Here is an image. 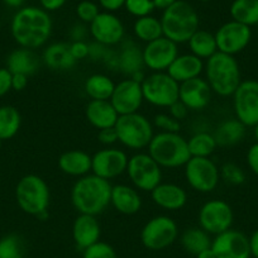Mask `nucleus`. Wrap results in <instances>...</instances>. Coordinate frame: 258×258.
Listing matches in <instances>:
<instances>
[{
  "instance_id": "f257e3e1",
  "label": "nucleus",
  "mask_w": 258,
  "mask_h": 258,
  "mask_svg": "<svg viewBox=\"0 0 258 258\" xmlns=\"http://www.w3.org/2000/svg\"><path fill=\"white\" fill-rule=\"evenodd\" d=\"M52 18L48 12L38 7H24L12 21V36L21 47L38 49L46 46L52 34Z\"/></svg>"
},
{
  "instance_id": "f03ea898",
  "label": "nucleus",
  "mask_w": 258,
  "mask_h": 258,
  "mask_svg": "<svg viewBox=\"0 0 258 258\" xmlns=\"http://www.w3.org/2000/svg\"><path fill=\"white\" fill-rule=\"evenodd\" d=\"M111 185L94 173L79 177L71 188V203L79 214L100 215L110 205Z\"/></svg>"
},
{
  "instance_id": "7ed1b4c3",
  "label": "nucleus",
  "mask_w": 258,
  "mask_h": 258,
  "mask_svg": "<svg viewBox=\"0 0 258 258\" xmlns=\"http://www.w3.org/2000/svg\"><path fill=\"white\" fill-rule=\"evenodd\" d=\"M205 80L214 94L229 98L242 83V73L237 58L218 51L205 61Z\"/></svg>"
},
{
  "instance_id": "20e7f679",
  "label": "nucleus",
  "mask_w": 258,
  "mask_h": 258,
  "mask_svg": "<svg viewBox=\"0 0 258 258\" xmlns=\"http://www.w3.org/2000/svg\"><path fill=\"white\" fill-rule=\"evenodd\" d=\"M163 37L175 43H187L199 29L200 18L192 6L185 0H177L173 6L163 11L161 17Z\"/></svg>"
},
{
  "instance_id": "39448f33",
  "label": "nucleus",
  "mask_w": 258,
  "mask_h": 258,
  "mask_svg": "<svg viewBox=\"0 0 258 258\" xmlns=\"http://www.w3.org/2000/svg\"><path fill=\"white\" fill-rule=\"evenodd\" d=\"M18 207L26 214L44 220L48 217L51 192L46 181L38 175H26L18 181L16 187Z\"/></svg>"
},
{
  "instance_id": "423d86ee",
  "label": "nucleus",
  "mask_w": 258,
  "mask_h": 258,
  "mask_svg": "<svg viewBox=\"0 0 258 258\" xmlns=\"http://www.w3.org/2000/svg\"><path fill=\"white\" fill-rule=\"evenodd\" d=\"M147 150L162 168L182 167L191 158L187 140L180 133H157L153 136Z\"/></svg>"
},
{
  "instance_id": "0eeeda50",
  "label": "nucleus",
  "mask_w": 258,
  "mask_h": 258,
  "mask_svg": "<svg viewBox=\"0 0 258 258\" xmlns=\"http://www.w3.org/2000/svg\"><path fill=\"white\" fill-rule=\"evenodd\" d=\"M118 142L132 151H142L152 141L153 124L143 114L138 113L119 115L115 125Z\"/></svg>"
},
{
  "instance_id": "6e6552de",
  "label": "nucleus",
  "mask_w": 258,
  "mask_h": 258,
  "mask_svg": "<svg viewBox=\"0 0 258 258\" xmlns=\"http://www.w3.org/2000/svg\"><path fill=\"white\" fill-rule=\"evenodd\" d=\"M142 85L143 99L157 108H170L178 100L180 84L167 73H151L146 76Z\"/></svg>"
},
{
  "instance_id": "1a4fd4ad",
  "label": "nucleus",
  "mask_w": 258,
  "mask_h": 258,
  "mask_svg": "<svg viewBox=\"0 0 258 258\" xmlns=\"http://www.w3.org/2000/svg\"><path fill=\"white\" fill-rule=\"evenodd\" d=\"M126 175L137 190L151 192L162 182V167L148 152H138L129 157Z\"/></svg>"
},
{
  "instance_id": "9d476101",
  "label": "nucleus",
  "mask_w": 258,
  "mask_h": 258,
  "mask_svg": "<svg viewBox=\"0 0 258 258\" xmlns=\"http://www.w3.org/2000/svg\"><path fill=\"white\" fill-rule=\"evenodd\" d=\"M183 167L186 182L198 192L209 194L219 185L220 168L210 157H191Z\"/></svg>"
},
{
  "instance_id": "9b49d317",
  "label": "nucleus",
  "mask_w": 258,
  "mask_h": 258,
  "mask_svg": "<svg viewBox=\"0 0 258 258\" xmlns=\"http://www.w3.org/2000/svg\"><path fill=\"white\" fill-rule=\"evenodd\" d=\"M177 237V224L167 215H157L150 219L141 232L142 244L151 250H162L170 247Z\"/></svg>"
},
{
  "instance_id": "f8f14e48",
  "label": "nucleus",
  "mask_w": 258,
  "mask_h": 258,
  "mask_svg": "<svg viewBox=\"0 0 258 258\" xmlns=\"http://www.w3.org/2000/svg\"><path fill=\"white\" fill-rule=\"evenodd\" d=\"M199 227L209 233L210 235H218L230 229L234 222V213L227 202L220 199H213L204 203L200 208Z\"/></svg>"
},
{
  "instance_id": "ddd939ff",
  "label": "nucleus",
  "mask_w": 258,
  "mask_h": 258,
  "mask_svg": "<svg viewBox=\"0 0 258 258\" xmlns=\"http://www.w3.org/2000/svg\"><path fill=\"white\" fill-rule=\"evenodd\" d=\"M235 118L245 126L258 123V81L244 80L232 95Z\"/></svg>"
},
{
  "instance_id": "4468645a",
  "label": "nucleus",
  "mask_w": 258,
  "mask_h": 258,
  "mask_svg": "<svg viewBox=\"0 0 258 258\" xmlns=\"http://www.w3.org/2000/svg\"><path fill=\"white\" fill-rule=\"evenodd\" d=\"M214 34L218 51L230 56L244 51L252 41V28L233 19L222 24Z\"/></svg>"
},
{
  "instance_id": "2eb2a0df",
  "label": "nucleus",
  "mask_w": 258,
  "mask_h": 258,
  "mask_svg": "<svg viewBox=\"0 0 258 258\" xmlns=\"http://www.w3.org/2000/svg\"><path fill=\"white\" fill-rule=\"evenodd\" d=\"M128 155L115 147H105L91 156V173L104 178L113 180L126 172Z\"/></svg>"
},
{
  "instance_id": "dca6fc26",
  "label": "nucleus",
  "mask_w": 258,
  "mask_h": 258,
  "mask_svg": "<svg viewBox=\"0 0 258 258\" xmlns=\"http://www.w3.org/2000/svg\"><path fill=\"white\" fill-rule=\"evenodd\" d=\"M89 34L94 42L106 47H114L124 41L125 28L118 17L110 12H100L99 16L89 24Z\"/></svg>"
},
{
  "instance_id": "f3484780",
  "label": "nucleus",
  "mask_w": 258,
  "mask_h": 258,
  "mask_svg": "<svg viewBox=\"0 0 258 258\" xmlns=\"http://www.w3.org/2000/svg\"><path fill=\"white\" fill-rule=\"evenodd\" d=\"M145 68L152 73H166L176 57L178 56L177 43L166 37L146 43L142 48Z\"/></svg>"
},
{
  "instance_id": "a211bd4d",
  "label": "nucleus",
  "mask_w": 258,
  "mask_h": 258,
  "mask_svg": "<svg viewBox=\"0 0 258 258\" xmlns=\"http://www.w3.org/2000/svg\"><path fill=\"white\" fill-rule=\"evenodd\" d=\"M143 101L145 99H143L142 85L131 78H126L115 84L110 98L111 105L119 115L138 113Z\"/></svg>"
},
{
  "instance_id": "6ab92c4d",
  "label": "nucleus",
  "mask_w": 258,
  "mask_h": 258,
  "mask_svg": "<svg viewBox=\"0 0 258 258\" xmlns=\"http://www.w3.org/2000/svg\"><path fill=\"white\" fill-rule=\"evenodd\" d=\"M212 249L217 258H250L249 238L232 228L215 235Z\"/></svg>"
},
{
  "instance_id": "aec40b11",
  "label": "nucleus",
  "mask_w": 258,
  "mask_h": 258,
  "mask_svg": "<svg viewBox=\"0 0 258 258\" xmlns=\"http://www.w3.org/2000/svg\"><path fill=\"white\" fill-rule=\"evenodd\" d=\"M213 91L202 76L180 84L178 100L190 111L204 110L212 101Z\"/></svg>"
},
{
  "instance_id": "412c9836",
  "label": "nucleus",
  "mask_w": 258,
  "mask_h": 258,
  "mask_svg": "<svg viewBox=\"0 0 258 258\" xmlns=\"http://www.w3.org/2000/svg\"><path fill=\"white\" fill-rule=\"evenodd\" d=\"M152 202L158 208L168 212L182 209L187 203V192L177 183L161 182L151 191Z\"/></svg>"
},
{
  "instance_id": "4be33fe9",
  "label": "nucleus",
  "mask_w": 258,
  "mask_h": 258,
  "mask_svg": "<svg viewBox=\"0 0 258 258\" xmlns=\"http://www.w3.org/2000/svg\"><path fill=\"white\" fill-rule=\"evenodd\" d=\"M110 205L123 215H135L142 209V197L135 186L118 183L111 186Z\"/></svg>"
},
{
  "instance_id": "5701e85b",
  "label": "nucleus",
  "mask_w": 258,
  "mask_h": 258,
  "mask_svg": "<svg viewBox=\"0 0 258 258\" xmlns=\"http://www.w3.org/2000/svg\"><path fill=\"white\" fill-rule=\"evenodd\" d=\"M101 234L100 223L95 215L79 214L73 224V238L76 247L85 250L99 242Z\"/></svg>"
},
{
  "instance_id": "b1692460",
  "label": "nucleus",
  "mask_w": 258,
  "mask_h": 258,
  "mask_svg": "<svg viewBox=\"0 0 258 258\" xmlns=\"http://www.w3.org/2000/svg\"><path fill=\"white\" fill-rule=\"evenodd\" d=\"M143 52L135 41H123L116 51V70L128 78L143 73Z\"/></svg>"
},
{
  "instance_id": "393cba45",
  "label": "nucleus",
  "mask_w": 258,
  "mask_h": 258,
  "mask_svg": "<svg viewBox=\"0 0 258 258\" xmlns=\"http://www.w3.org/2000/svg\"><path fill=\"white\" fill-rule=\"evenodd\" d=\"M205 62L192 53L178 54L166 73L178 84L197 79L204 73Z\"/></svg>"
},
{
  "instance_id": "a878e982",
  "label": "nucleus",
  "mask_w": 258,
  "mask_h": 258,
  "mask_svg": "<svg viewBox=\"0 0 258 258\" xmlns=\"http://www.w3.org/2000/svg\"><path fill=\"white\" fill-rule=\"evenodd\" d=\"M85 116L94 128L100 131L115 125L119 114L110 100H90L85 108Z\"/></svg>"
},
{
  "instance_id": "bb28decb",
  "label": "nucleus",
  "mask_w": 258,
  "mask_h": 258,
  "mask_svg": "<svg viewBox=\"0 0 258 258\" xmlns=\"http://www.w3.org/2000/svg\"><path fill=\"white\" fill-rule=\"evenodd\" d=\"M42 61L53 71L71 70L78 62L71 54L70 43L64 42H56L47 46L42 54Z\"/></svg>"
},
{
  "instance_id": "cd10ccee",
  "label": "nucleus",
  "mask_w": 258,
  "mask_h": 258,
  "mask_svg": "<svg viewBox=\"0 0 258 258\" xmlns=\"http://www.w3.org/2000/svg\"><path fill=\"white\" fill-rule=\"evenodd\" d=\"M58 167L73 177H83L91 173V156L81 150H70L58 157Z\"/></svg>"
},
{
  "instance_id": "c85d7f7f",
  "label": "nucleus",
  "mask_w": 258,
  "mask_h": 258,
  "mask_svg": "<svg viewBox=\"0 0 258 258\" xmlns=\"http://www.w3.org/2000/svg\"><path fill=\"white\" fill-rule=\"evenodd\" d=\"M39 57L33 49L17 48L12 52L7 59V69L12 74H22V75L31 76L37 73L39 69Z\"/></svg>"
},
{
  "instance_id": "c756f323",
  "label": "nucleus",
  "mask_w": 258,
  "mask_h": 258,
  "mask_svg": "<svg viewBox=\"0 0 258 258\" xmlns=\"http://www.w3.org/2000/svg\"><path fill=\"white\" fill-rule=\"evenodd\" d=\"M247 126L237 118L224 119L218 124L214 135L218 147H232L242 142L245 137Z\"/></svg>"
},
{
  "instance_id": "7c9ffc66",
  "label": "nucleus",
  "mask_w": 258,
  "mask_h": 258,
  "mask_svg": "<svg viewBox=\"0 0 258 258\" xmlns=\"http://www.w3.org/2000/svg\"><path fill=\"white\" fill-rule=\"evenodd\" d=\"M115 83L104 74H93L84 83V90L90 100H110Z\"/></svg>"
},
{
  "instance_id": "2f4dec72",
  "label": "nucleus",
  "mask_w": 258,
  "mask_h": 258,
  "mask_svg": "<svg viewBox=\"0 0 258 258\" xmlns=\"http://www.w3.org/2000/svg\"><path fill=\"white\" fill-rule=\"evenodd\" d=\"M190 53L195 54L197 57L202 58L203 61H207L208 58L218 52L217 41H215V34L205 29H198L195 33L191 36L187 42Z\"/></svg>"
},
{
  "instance_id": "473e14b6",
  "label": "nucleus",
  "mask_w": 258,
  "mask_h": 258,
  "mask_svg": "<svg viewBox=\"0 0 258 258\" xmlns=\"http://www.w3.org/2000/svg\"><path fill=\"white\" fill-rule=\"evenodd\" d=\"M233 21L248 27L258 24V0H234L229 8Z\"/></svg>"
},
{
  "instance_id": "72a5a7b5",
  "label": "nucleus",
  "mask_w": 258,
  "mask_h": 258,
  "mask_svg": "<svg viewBox=\"0 0 258 258\" xmlns=\"http://www.w3.org/2000/svg\"><path fill=\"white\" fill-rule=\"evenodd\" d=\"M181 244L187 253L198 255L203 250L212 247V238L209 233L200 227L188 228L181 235Z\"/></svg>"
},
{
  "instance_id": "f704fd0d",
  "label": "nucleus",
  "mask_w": 258,
  "mask_h": 258,
  "mask_svg": "<svg viewBox=\"0 0 258 258\" xmlns=\"http://www.w3.org/2000/svg\"><path fill=\"white\" fill-rule=\"evenodd\" d=\"M133 33L138 41L150 43L155 39L163 37L162 24L160 19L153 16L137 18V21L133 24Z\"/></svg>"
},
{
  "instance_id": "c9c22d12",
  "label": "nucleus",
  "mask_w": 258,
  "mask_h": 258,
  "mask_svg": "<svg viewBox=\"0 0 258 258\" xmlns=\"http://www.w3.org/2000/svg\"><path fill=\"white\" fill-rule=\"evenodd\" d=\"M187 147L191 157H210L218 145L213 133L198 132L188 138Z\"/></svg>"
},
{
  "instance_id": "e433bc0d",
  "label": "nucleus",
  "mask_w": 258,
  "mask_h": 258,
  "mask_svg": "<svg viewBox=\"0 0 258 258\" xmlns=\"http://www.w3.org/2000/svg\"><path fill=\"white\" fill-rule=\"evenodd\" d=\"M22 124V116L18 109L12 105L0 106V138L11 140L18 133Z\"/></svg>"
},
{
  "instance_id": "4c0bfd02",
  "label": "nucleus",
  "mask_w": 258,
  "mask_h": 258,
  "mask_svg": "<svg viewBox=\"0 0 258 258\" xmlns=\"http://www.w3.org/2000/svg\"><path fill=\"white\" fill-rule=\"evenodd\" d=\"M23 242L17 234H8L0 239V258H23Z\"/></svg>"
},
{
  "instance_id": "58836bf2",
  "label": "nucleus",
  "mask_w": 258,
  "mask_h": 258,
  "mask_svg": "<svg viewBox=\"0 0 258 258\" xmlns=\"http://www.w3.org/2000/svg\"><path fill=\"white\" fill-rule=\"evenodd\" d=\"M220 178L228 185L239 186L245 182V172L237 163L227 162L220 167Z\"/></svg>"
},
{
  "instance_id": "ea45409f",
  "label": "nucleus",
  "mask_w": 258,
  "mask_h": 258,
  "mask_svg": "<svg viewBox=\"0 0 258 258\" xmlns=\"http://www.w3.org/2000/svg\"><path fill=\"white\" fill-rule=\"evenodd\" d=\"M124 8L136 18H142L152 14L155 11L152 0H125Z\"/></svg>"
},
{
  "instance_id": "a19ab883",
  "label": "nucleus",
  "mask_w": 258,
  "mask_h": 258,
  "mask_svg": "<svg viewBox=\"0 0 258 258\" xmlns=\"http://www.w3.org/2000/svg\"><path fill=\"white\" fill-rule=\"evenodd\" d=\"M100 13L99 6L91 0H83L76 7V16L80 19L81 23L90 24Z\"/></svg>"
},
{
  "instance_id": "79ce46f5",
  "label": "nucleus",
  "mask_w": 258,
  "mask_h": 258,
  "mask_svg": "<svg viewBox=\"0 0 258 258\" xmlns=\"http://www.w3.org/2000/svg\"><path fill=\"white\" fill-rule=\"evenodd\" d=\"M153 124L157 129H160V132L165 133H180L181 129V121L171 116L170 114L161 113L157 114L153 119Z\"/></svg>"
},
{
  "instance_id": "37998d69",
  "label": "nucleus",
  "mask_w": 258,
  "mask_h": 258,
  "mask_svg": "<svg viewBox=\"0 0 258 258\" xmlns=\"http://www.w3.org/2000/svg\"><path fill=\"white\" fill-rule=\"evenodd\" d=\"M84 258H118V255L110 244L99 240L84 250Z\"/></svg>"
},
{
  "instance_id": "c03bdc74",
  "label": "nucleus",
  "mask_w": 258,
  "mask_h": 258,
  "mask_svg": "<svg viewBox=\"0 0 258 258\" xmlns=\"http://www.w3.org/2000/svg\"><path fill=\"white\" fill-rule=\"evenodd\" d=\"M70 51L76 61L89 58V43L85 41H75L70 43Z\"/></svg>"
},
{
  "instance_id": "a18cd8bd",
  "label": "nucleus",
  "mask_w": 258,
  "mask_h": 258,
  "mask_svg": "<svg viewBox=\"0 0 258 258\" xmlns=\"http://www.w3.org/2000/svg\"><path fill=\"white\" fill-rule=\"evenodd\" d=\"M98 141L105 147H111L114 143L118 142V135L114 126L111 128L100 129L98 132Z\"/></svg>"
},
{
  "instance_id": "49530a36",
  "label": "nucleus",
  "mask_w": 258,
  "mask_h": 258,
  "mask_svg": "<svg viewBox=\"0 0 258 258\" xmlns=\"http://www.w3.org/2000/svg\"><path fill=\"white\" fill-rule=\"evenodd\" d=\"M13 74L8 69H0V96H4L12 90Z\"/></svg>"
},
{
  "instance_id": "de8ad7c7",
  "label": "nucleus",
  "mask_w": 258,
  "mask_h": 258,
  "mask_svg": "<svg viewBox=\"0 0 258 258\" xmlns=\"http://www.w3.org/2000/svg\"><path fill=\"white\" fill-rule=\"evenodd\" d=\"M247 165L249 170L258 176V143L250 146L247 151Z\"/></svg>"
},
{
  "instance_id": "09e8293b",
  "label": "nucleus",
  "mask_w": 258,
  "mask_h": 258,
  "mask_svg": "<svg viewBox=\"0 0 258 258\" xmlns=\"http://www.w3.org/2000/svg\"><path fill=\"white\" fill-rule=\"evenodd\" d=\"M168 110H170V113L168 114H170L171 116H173L175 119H177L178 121L183 120V119L187 116L188 111H190L185 105H183L182 103H181L180 100H177L176 103H173L172 105L168 108Z\"/></svg>"
},
{
  "instance_id": "8fccbe9b",
  "label": "nucleus",
  "mask_w": 258,
  "mask_h": 258,
  "mask_svg": "<svg viewBox=\"0 0 258 258\" xmlns=\"http://www.w3.org/2000/svg\"><path fill=\"white\" fill-rule=\"evenodd\" d=\"M88 33H89V28H86L85 23L75 24L70 31V36H71V39H73V42L85 41Z\"/></svg>"
},
{
  "instance_id": "3c124183",
  "label": "nucleus",
  "mask_w": 258,
  "mask_h": 258,
  "mask_svg": "<svg viewBox=\"0 0 258 258\" xmlns=\"http://www.w3.org/2000/svg\"><path fill=\"white\" fill-rule=\"evenodd\" d=\"M99 4H100L101 8L105 9V12L113 13V12L123 8L124 4H125V0H99Z\"/></svg>"
},
{
  "instance_id": "603ef678",
  "label": "nucleus",
  "mask_w": 258,
  "mask_h": 258,
  "mask_svg": "<svg viewBox=\"0 0 258 258\" xmlns=\"http://www.w3.org/2000/svg\"><path fill=\"white\" fill-rule=\"evenodd\" d=\"M68 0H39L41 3V8L44 9L46 12H54L61 9L62 7L66 4Z\"/></svg>"
},
{
  "instance_id": "864d4df0",
  "label": "nucleus",
  "mask_w": 258,
  "mask_h": 258,
  "mask_svg": "<svg viewBox=\"0 0 258 258\" xmlns=\"http://www.w3.org/2000/svg\"><path fill=\"white\" fill-rule=\"evenodd\" d=\"M28 86V76L22 74H13L12 79V89L16 91H22Z\"/></svg>"
},
{
  "instance_id": "5fc2aeb1",
  "label": "nucleus",
  "mask_w": 258,
  "mask_h": 258,
  "mask_svg": "<svg viewBox=\"0 0 258 258\" xmlns=\"http://www.w3.org/2000/svg\"><path fill=\"white\" fill-rule=\"evenodd\" d=\"M249 249L250 255L258 258V229L254 230L249 237Z\"/></svg>"
},
{
  "instance_id": "6e6d98bb",
  "label": "nucleus",
  "mask_w": 258,
  "mask_h": 258,
  "mask_svg": "<svg viewBox=\"0 0 258 258\" xmlns=\"http://www.w3.org/2000/svg\"><path fill=\"white\" fill-rule=\"evenodd\" d=\"M153 6H155V9H158V11H166L167 8H170L171 6L177 2V0H152Z\"/></svg>"
},
{
  "instance_id": "4d7b16f0",
  "label": "nucleus",
  "mask_w": 258,
  "mask_h": 258,
  "mask_svg": "<svg viewBox=\"0 0 258 258\" xmlns=\"http://www.w3.org/2000/svg\"><path fill=\"white\" fill-rule=\"evenodd\" d=\"M3 2L11 8H21L26 3V0H3Z\"/></svg>"
},
{
  "instance_id": "13d9d810",
  "label": "nucleus",
  "mask_w": 258,
  "mask_h": 258,
  "mask_svg": "<svg viewBox=\"0 0 258 258\" xmlns=\"http://www.w3.org/2000/svg\"><path fill=\"white\" fill-rule=\"evenodd\" d=\"M197 258H217V257H215L214 250H213L212 247H210V248H208V249L200 252L199 254L197 255Z\"/></svg>"
},
{
  "instance_id": "bf43d9fd",
  "label": "nucleus",
  "mask_w": 258,
  "mask_h": 258,
  "mask_svg": "<svg viewBox=\"0 0 258 258\" xmlns=\"http://www.w3.org/2000/svg\"><path fill=\"white\" fill-rule=\"evenodd\" d=\"M252 128H253V137H254L255 143H258V123H255Z\"/></svg>"
},
{
  "instance_id": "052dcab7",
  "label": "nucleus",
  "mask_w": 258,
  "mask_h": 258,
  "mask_svg": "<svg viewBox=\"0 0 258 258\" xmlns=\"http://www.w3.org/2000/svg\"><path fill=\"white\" fill-rule=\"evenodd\" d=\"M198 2H202V3H209L212 0H198Z\"/></svg>"
},
{
  "instance_id": "680f3d73",
  "label": "nucleus",
  "mask_w": 258,
  "mask_h": 258,
  "mask_svg": "<svg viewBox=\"0 0 258 258\" xmlns=\"http://www.w3.org/2000/svg\"><path fill=\"white\" fill-rule=\"evenodd\" d=\"M2 145H3V140L0 138V148H2Z\"/></svg>"
},
{
  "instance_id": "e2e57ef3",
  "label": "nucleus",
  "mask_w": 258,
  "mask_h": 258,
  "mask_svg": "<svg viewBox=\"0 0 258 258\" xmlns=\"http://www.w3.org/2000/svg\"><path fill=\"white\" fill-rule=\"evenodd\" d=\"M257 34H258V24H257Z\"/></svg>"
}]
</instances>
